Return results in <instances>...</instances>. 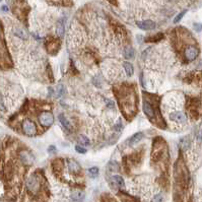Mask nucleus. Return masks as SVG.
<instances>
[{
	"mask_svg": "<svg viewBox=\"0 0 202 202\" xmlns=\"http://www.w3.org/2000/svg\"><path fill=\"white\" fill-rule=\"evenodd\" d=\"M25 186H27L28 191L31 193L32 195H37L42 189V184L41 180L37 175H31L27 179L25 182Z\"/></svg>",
	"mask_w": 202,
	"mask_h": 202,
	"instance_id": "1",
	"label": "nucleus"
},
{
	"mask_svg": "<svg viewBox=\"0 0 202 202\" xmlns=\"http://www.w3.org/2000/svg\"><path fill=\"white\" fill-rule=\"evenodd\" d=\"M23 131L27 136L33 137L37 134V126L36 124L34 123L32 120L29 119H25L24 121L23 122Z\"/></svg>",
	"mask_w": 202,
	"mask_h": 202,
	"instance_id": "2",
	"label": "nucleus"
},
{
	"mask_svg": "<svg viewBox=\"0 0 202 202\" xmlns=\"http://www.w3.org/2000/svg\"><path fill=\"white\" fill-rule=\"evenodd\" d=\"M39 122L43 127L48 128L54 122V116L50 112H42L40 116H39Z\"/></svg>",
	"mask_w": 202,
	"mask_h": 202,
	"instance_id": "3",
	"label": "nucleus"
},
{
	"mask_svg": "<svg viewBox=\"0 0 202 202\" xmlns=\"http://www.w3.org/2000/svg\"><path fill=\"white\" fill-rule=\"evenodd\" d=\"M198 54H199V50L195 46H188L187 48L185 49V52H184L185 59L189 62L194 61V60L197 58V56H198Z\"/></svg>",
	"mask_w": 202,
	"mask_h": 202,
	"instance_id": "4",
	"label": "nucleus"
},
{
	"mask_svg": "<svg viewBox=\"0 0 202 202\" xmlns=\"http://www.w3.org/2000/svg\"><path fill=\"white\" fill-rule=\"evenodd\" d=\"M170 119L178 124H184L187 122V117L182 111H174L170 114Z\"/></svg>",
	"mask_w": 202,
	"mask_h": 202,
	"instance_id": "5",
	"label": "nucleus"
},
{
	"mask_svg": "<svg viewBox=\"0 0 202 202\" xmlns=\"http://www.w3.org/2000/svg\"><path fill=\"white\" fill-rule=\"evenodd\" d=\"M142 109L145 116L149 119V120H153L156 119V110L154 108L149 104L147 101H143L142 103Z\"/></svg>",
	"mask_w": 202,
	"mask_h": 202,
	"instance_id": "6",
	"label": "nucleus"
},
{
	"mask_svg": "<svg viewBox=\"0 0 202 202\" xmlns=\"http://www.w3.org/2000/svg\"><path fill=\"white\" fill-rule=\"evenodd\" d=\"M137 27L140 29H143V31H150V29H153L157 27L156 23L153 20H141V21H137L136 23Z\"/></svg>",
	"mask_w": 202,
	"mask_h": 202,
	"instance_id": "7",
	"label": "nucleus"
},
{
	"mask_svg": "<svg viewBox=\"0 0 202 202\" xmlns=\"http://www.w3.org/2000/svg\"><path fill=\"white\" fill-rule=\"evenodd\" d=\"M56 34L58 35V37L63 38L65 35V21L64 19L59 20L56 25Z\"/></svg>",
	"mask_w": 202,
	"mask_h": 202,
	"instance_id": "8",
	"label": "nucleus"
},
{
	"mask_svg": "<svg viewBox=\"0 0 202 202\" xmlns=\"http://www.w3.org/2000/svg\"><path fill=\"white\" fill-rule=\"evenodd\" d=\"M112 183H113L116 187H118V188H124L125 187V182H124V179L121 177V176H119V175H114V176H112Z\"/></svg>",
	"mask_w": 202,
	"mask_h": 202,
	"instance_id": "9",
	"label": "nucleus"
},
{
	"mask_svg": "<svg viewBox=\"0 0 202 202\" xmlns=\"http://www.w3.org/2000/svg\"><path fill=\"white\" fill-rule=\"evenodd\" d=\"M67 165L68 167H69V171L71 173H78L80 171V166L77 162H75L74 160H68L67 161Z\"/></svg>",
	"mask_w": 202,
	"mask_h": 202,
	"instance_id": "10",
	"label": "nucleus"
},
{
	"mask_svg": "<svg viewBox=\"0 0 202 202\" xmlns=\"http://www.w3.org/2000/svg\"><path fill=\"white\" fill-rule=\"evenodd\" d=\"M142 138H143V133L142 132H137V133H135V134H133L130 138H129V144L134 145L136 143H138Z\"/></svg>",
	"mask_w": 202,
	"mask_h": 202,
	"instance_id": "11",
	"label": "nucleus"
},
{
	"mask_svg": "<svg viewBox=\"0 0 202 202\" xmlns=\"http://www.w3.org/2000/svg\"><path fill=\"white\" fill-rule=\"evenodd\" d=\"M58 118H59V122L61 123V125L65 129H67V130H70V129H71V124L69 122V120L65 117V115L60 114Z\"/></svg>",
	"mask_w": 202,
	"mask_h": 202,
	"instance_id": "12",
	"label": "nucleus"
},
{
	"mask_svg": "<svg viewBox=\"0 0 202 202\" xmlns=\"http://www.w3.org/2000/svg\"><path fill=\"white\" fill-rule=\"evenodd\" d=\"M71 198L76 202H81L84 199V193L82 191H74L71 193Z\"/></svg>",
	"mask_w": 202,
	"mask_h": 202,
	"instance_id": "13",
	"label": "nucleus"
},
{
	"mask_svg": "<svg viewBox=\"0 0 202 202\" xmlns=\"http://www.w3.org/2000/svg\"><path fill=\"white\" fill-rule=\"evenodd\" d=\"M134 49L132 48V47H129L127 46L125 49L123 51V56L125 57L126 59H131L133 58V56H134Z\"/></svg>",
	"mask_w": 202,
	"mask_h": 202,
	"instance_id": "14",
	"label": "nucleus"
},
{
	"mask_svg": "<svg viewBox=\"0 0 202 202\" xmlns=\"http://www.w3.org/2000/svg\"><path fill=\"white\" fill-rule=\"evenodd\" d=\"M123 67H124V70H125L127 76L130 77V76L133 75V73H134V68H133V66L131 65L130 63H129V62H124Z\"/></svg>",
	"mask_w": 202,
	"mask_h": 202,
	"instance_id": "15",
	"label": "nucleus"
},
{
	"mask_svg": "<svg viewBox=\"0 0 202 202\" xmlns=\"http://www.w3.org/2000/svg\"><path fill=\"white\" fill-rule=\"evenodd\" d=\"M13 34H14L15 37H18V38H19V39H23V40H25V39L28 38L27 34H25V33L24 32V29H19V28H16V29H13Z\"/></svg>",
	"mask_w": 202,
	"mask_h": 202,
	"instance_id": "16",
	"label": "nucleus"
},
{
	"mask_svg": "<svg viewBox=\"0 0 202 202\" xmlns=\"http://www.w3.org/2000/svg\"><path fill=\"white\" fill-rule=\"evenodd\" d=\"M88 174H89V176H91L92 178H96V177H98V167H91V169H88Z\"/></svg>",
	"mask_w": 202,
	"mask_h": 202,
	"instance_id": "17",
	"label": "nucleus"
},
{
	"mask_svg": "<svg viewBox=\"0 0 202 202\" xmlns=\"http://www.w3.org/2000/svg\"><path fill=\"white\" fill-rule=\"evenodd\" d=\"M78 141H79L81 144H83V145H89V143H91V141H89L88 137H87V136L83 135V134H81V135L78 136Z\"/></svg>",
	"mask_w": 202,
	"mask_h": 202,
	"instance_id": "18",
	"label": "nucleus"
},
{
	"mask_svg": "<svg viewBox=\"0 0 202 202\" xmlns=\"http://www.w3.org/2000/svg\"><path fill=\"white\" fill-rule=\"evenodd\" d=\"M152 202H165V197L162 193H157L152 197Z\"/></svg>",
	"mask_w": 202,
	"mask_h": 202,
	"instance_id": "19",
	"label": "nucleus"
},
{
	"mask_svg": "<svg viewBox=\"0 0 202 202\" xmlns=\"http://www.w3.org/2000/svg\"><path fill=\"white\" fill-rule=\"evenodd\" d=\"M189 145H190V141H189L188 138H184L181 142V147L183 150H187V148L189 147Z\"/></svg>",
	"mask_w": 202,
	"mask_h": 202,
	"instance_id": "20",
	"label": "nucleus"
},
{
	"mask_svg": "<svg viewBox=\"0 0 202 202\" xmlns=\"http://www.w3.org/2000/svg\"><path fill=\"white\" fill-rule=\"evenodd\" d=\"M109 170H111L112 172H114V171H118V167H119V166H118V164L117 162H111L110 164H109Z\"/></svg>",
	"mask_w": 202,
	"mask_h": 202,
	"instance_id": "21",
	"label": "nucleus"
},
{
	"mask_svg": "<svg viewBox=\"0 0 202 202\" xmlns=\"http://www.w3.org/2000/svg\"><path fill=\"white\" fill-rule=\"evenodd\" d=\"M186 11H187V10H184V11H182V12H180V13H179V14H178V15L175 18V19H174V23H175V24H176V23H179V21L182 19L183 16L185 15V13H186Z\"/></svg>",
	"mask_w": 202,
	"mask_h": 202,
	"instance_id": "22",
	"label": "nucleus"
},
{
	"mask_svg": "<svg viewBox=\"0 0 202 202\" xmlns=\"http://www.w3.org/2000/svg\"><path fill=\"white\" fill-rule=\"evenodd\" d=\"M122 128H123V125H122V122H121V120H118L117 123H116V125H115V130L116 131H121L122 130Z\"/></svg>",
	"mask_w": 202,
	"mask_h": 202,
	"instance_id": "23",
	"label": "nucleus"
},
{
	"mask_svg": "<svg viewBox=\"0 0 202 202\" xmlns=\"http://www.w3.org/2000/svg\"><path fill=\"white\" fill-rule=\"evenodd\" d=\"M75 150L78 153H81V154H83V153L87 152V149H85L84 147H82V146H80V145H76V146H75Z\"/></svg>",
	"mask_w": 202,
	"mask_h": 202,
	"instance_id": "24",
	"label": "nucleus"
},
{
	"mask_svg": "<svg viewBox=\"0 0 202 202\" xmlns=\"http://www.w3.org/2000/svg\"><path fill=\"white\" fill-rule=\"evenodd\" d=\"M0 111H1V112H6V108H5L4 103H3V98L1 97V94H0Z\"/></svg>",
	"mask_w": 202,
	"mask_h": 202,
	"instance_id": "25",
	"label": "nucleus"
},
{
	"mask_svg": "<svg viewBox=\"0 0 202 202\" xmlns=\"http://www.w3.org/2000/svg\"><path fill=\"white\" fill-rule=\"evenodd\" d=\"M197 138H198L199 140L202 139V124L199 126L198 130H197Z\"/></svg>",
	"mask_w": 202,
	"mask_h": 202,
	"instance_id": "26",
	"label": "nucleus"
},
{
	"mask_svg": "<svg viewBox=\"0 0 202 202\" xmlns=\"http://www.w3.org/2000/svg\"><path fill=\"white\" fill-rule=\"evenodd\" d=\"M1 10L4 11V12H7V11H8V7H7L6 5H2V6H1Z\"/></svg>",
	"mask_w": 202,
	"mask_h": 202,
	"instance_id": "27",
	"label": "nucleus"
},
{
	"mask_svg": "<svg viewBox=\"0 0 202 202\" xmlns=\"http://www.w3.org/2000/svg\"><path fill=\"white\" fill-rule=\"evenodd\" d=\"M109 202H116V201H114L113 199H111V201H109Z\"/></svg>",
	"mask_w": 202,
	"mask_h": 202,
	"instance_id": "28",
	"label": "nucleus"
},
{
	"mask_svg": "<svg viewBox=\"0 0 202 202\" xmlns=\"http://www.w3.org/2000/svg\"><path fill=\"white\" fill-rule=\"evenodd\" d=\"M167 1H173V0H167Z\"/></svg>",
	"mask_w": 202,
	"mask_h": 202,
	"instance_id": "29",
	"label": "nucleus"
},
{
	"mask_svg": "<svg viewBox=\"0 0 202 202\" xmlns=\"http://www.w3.org/2000/svg\"><path fill=\"white\" fill-rule=\"evenodd\" d=\"M0 2H1V0H0Z\"/></svg>",
	"mask_w": 202,
	"mask_h": 202,
	"instance_id": "30",
	"label": "nucleus"
}]
</instances>
